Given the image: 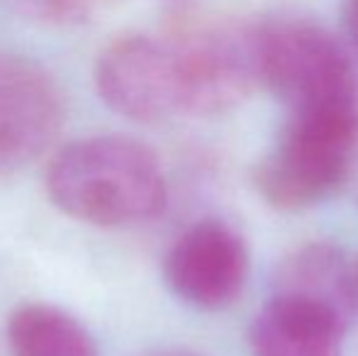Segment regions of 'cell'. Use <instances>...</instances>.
<instances>
[{"label": "cell", "mask_w": 358, "mask_h": 356, "mask_svg": "<svg viewBox=\"0 0 358 356\" xmlns=\"http://www.w3.org/2000/svg\"><path fill=\"white\" fill-rule=\"evenodd\" d=\"M47 193L64 215L108 229L151 222L169 198L159 157L127 134L83 137L59 149Z\"/></svg>", "instance_id": "6da1fadb"}, {"label": "cell", "mask_w": 358, "mask_h": 356, "mask_svg": "<svg viewBox=\"0 0 358 356\" xmlns=\"http://www.w3.org/2000/svg\"><path fill=\"white\" fill-rule=\"evenodd\" d=\"M349 322L324 303L271 293L249 325L251 356H339Z\"/></svg>", "instance_id": "ba28073f"}, {"label": "cell", "mask_w": 358, "mask_h": 356, "mask_svg": "<svg viewBox=\"0 0 358 356\" xmlns=\"http://www.w3.org/2000/svg\"><path fill=\"white\" fill-rule=\"evenodd\" d=\"M344 24L351 42L358 47V0H346L344 3Z\"/></svg>", "instance_id": "7c38bea8"}, {"label": "cell", "mask_w": 358, "mask_h": 356, "mask_svg": "<svg viewBox=\"0 0 358 356\" xmlns=\"http://www.w3.org/2000/svg\"><path fill=\"white\" fill-rule=\"evenodd\" d=\"M134 356H208V354L195 352V349L188 347H154V349H144V352Z\"/></svg>", "instance_id": "4fadbf2b"}, {"label": "cell", "mask_w": 358, "mask_h": 356, "mask_svg": "<svg viewBox=\"0 0 358 356\" xmlns=\"http://www.w3.org/2000/svg\"><path fill=\"white\" fill-rule=\"evenodd\" d=\"M356 152V105L290 110L278 142L256 164L254 185L278 210L310 208L344 185Z\"/></svg>", "instance_id": "7a4b0ae2"}, {"label": "cell", "mask_w": 358, "mask_h": 356, "mask_svg": "<svg viewBox=\"0 0 358 356\" xmlns=\"http://www.w3.org/2000/svg\"><path fill=\"white\" fill-rule=\"evenodd\" d=\"M273 293H290L317 300L354 318L358 305L356 266L339 247L327 242L305 244L278 264Z\"/></svg>", "instance_id": "9c48e42d"}, {"label": "cell", "mask_w": 358, "mask_h": 356, "mask_svg": "<svg viewBox=\"0 0 358 356\" xmlns=\"http://www.w3.org/2000/svg\"><path fill=\"white\" fill-rule=\"evenodd\" d=\"M259 83L287 110L356 105V59L327 27L300 17H278L254 27Z\"/></svg>", "instance_id": "3957f363"}, {"label": "cell", "mask_w": 358, "mask_h": 356, "mask_svg": "<svg viewBox=\"0 0 358 356\" xmlns=\"http://www.w3.org/2000/svg\"><path fill=\"white\" fill-rule=\"evenodd\" d=\"M171 42L183 90V115H222L261 86L254 27L249 24H200L171 34Z\"/></svg>", "instance_id": "277c9868"}, {"label": "cell", "mask_w": 358, "mask_h": 356, "mask_svg": "<svg viewBox=\"0 0 358 356\" xmlns=\"http://www.w3.org/2000/svg\"><path fill=\"white\" fill-rule=\"evenodd\" d=\"M164 278L171 293L193 308H227L239 298L249 278L244 239L222 220H200L169 249Z\"/></svg>", "instance_id": "52a82bcc"}, {"label": "cell", "mask_w": 358, "mask_h": 356, "mask_svg": "<svg viewBox=\"0 0 358 356\" xmlns=\"http://www.w3.org/2000/svg\"><path fill=\"white\" fill-rule=\"evenodd\" d=\"M29 20L49 27H78L98 17L113 0H15Z\"/></svg>", "instance_id": "8fae6325"}, {"label": "cell", "mask_w": 358, "mask_h": 356, "mask_svg": "<svg viewBox=\"0 0 358 356\" xmlns=\"http://www.w3.org/2000/svg\"><path fill=\"white\" fill-rule=\"evenodd\" d=\"M95 88L113 113L156 124L183 115V90L171 37L129 34L95 64Z\"/></svg>", "instance_id": "5b68a950"}, {"label": "cell", "mask_w": 358, "mask_h": 356, "mask_svg": "<svg viewBox=\"0 0 358 356\" xmlns=\"http://www.w3.org/2000/svg\"><path fill=\"white\" fill-rule=\"evenodd\" d=\"M356 283H358V264H356Z\"/></svg>", "instance_id": "5bb4252c"}, {"label": "cell", "mask_w": 358, "mask_h": 356, "mask_svg": "<svg viewBox=\"0 0 358 356\" xmlns=\"http://www.w3.org/2000/svg\"><path fill=\"white\" fill-rule=\"evenodd\" d=\"M64 120L66 100L57 78L34 59L0 52V176L42 157Z\"/></svg>", "instance_id": "8992f818"}, {"label": "cell", "mask_w": 358, "mask_h": 356, "mask_svg": "<svg viewBox=\"0 0 358 356\" xmlns=\"http://www.w3.org/2000/svg\"><path fill=\"white\" fill-rule=\"evenodd\" d=\"M13 356H98V344L80 320L47 303H27L8 318Z\"/></svg>", "instance_id": "30bf717a"}]
</instances>
